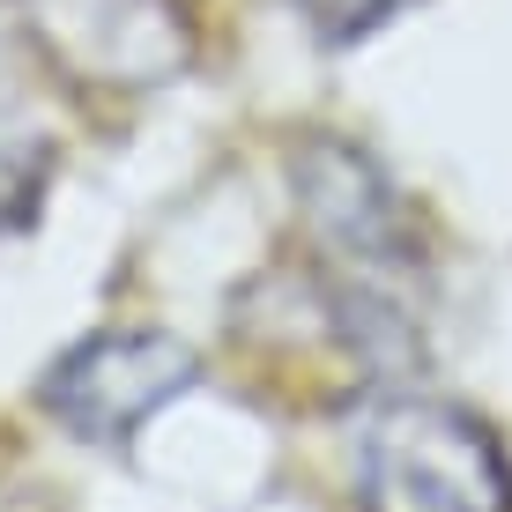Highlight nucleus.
I'll use <instances>...</instances> for the list:
<instances>
[{
  "label": "nucleus",
  "instance_id": "nucleus-1",
  "mask_svg": "<svg viewBox=\"0 0 512 512\" xmlns=\"http://www.w3.org/2000/svg\"><path fill=\"white\" fill-rule=\"evenodd\" d=\"M364 512H512V453L461 401H394L357 446Z\"/></svg>",
  "mask_w": 512,
  "mask_h": 512
},
{
  "label": "nucleus",
  "instance_id": "nucleus-2",
  "mask_svg": "<svg viewBox=\"0 0 512 512\" xmlns=\"http://www.w3.org/2000/svg\"><path fill=\"white\" fill-rule=\"evenodd\" d=\"M23 38L90 90H156L193 67L186 0H8Z\"/></svg>",
  "mask_w": 512,
  "mask_h": 512
},
{
  "label": "nucleus",
  "instance_id": "nucleus-3",
  "mask_svg": "<svg viewBox=\"0 0 512 512\" xmlns=\"http://www.w3.org/2000/svg\"><path fill=\"white\" fill-rule=\"evenodd\" d=\"M193 379H201V357H193L179 334L112 327V334H90V342L67 349L45 372L38 401L75 438H90V446H127L141 423L156 409H171Z\"/></svg>",
  "mask_w": 512,
  "mask_h": 512
},
{
  "label": "nucleus",
  "instance_id": "nucleus-4",
  "mask_svg": "<svg viewBox=\"0 0 512 512\" xmlns=\"http://www.w3.org/2000/svg\"><path fill=\"white\" fill-rule=\"evenodd\" d=\"M290 201L305 216V231L327 253L357 260V268H401L416 260V223L394 179L379 171L372 149H357L349 134H305L290 149Z\"/></svg>",
  "mask_w": 512,
  "mask_h": 512
},
{
  "label": "nucleus",
  "instance_id": "nucleus-5",
  "mask_svg": "<svg viewBox=\"0 0 512 512\" xmlns=\"http://www.w3.org/2000/svg\"><path fill=\"white\" fill-rule=\"evenodd\" d=\"M52 171H60V149L38 127H0V231L38 223Z\"/></svg>",
  "mask_w": 512,
  "mask_h": 512
},
{
  "label": "nucleus",
  "instance_id": "nucleus-6",
  "mask_svg": "<svg viewBox=\"0 0 512 512\" xmlns=\"http://www.w3.org/2000/svg\"><path fill=\"white\" fill-rule=\"evenodd\" d=\"M401 8H416V0H297V15L312 23L320 45H357L372 30H386Z\"/></svg>",
  "mask_w": 512,
  "mask_h": 512
},
{
  "label": "nucleus",
  "instance_id": "nucleus-7",
  "mask_svg": "<svg viewBox=\"0 0 512 512\" xmlns=\"http://www.w3.org/2000/svg\"><path fill=\"white\" fill-rule=\"evenodd\" d=\"M15 30H23V23H15V8L0 0V67H8V45H15Z\"/></svg>",
  "mask_w": 512,
  "mask_h": 512
}]
</instances>
